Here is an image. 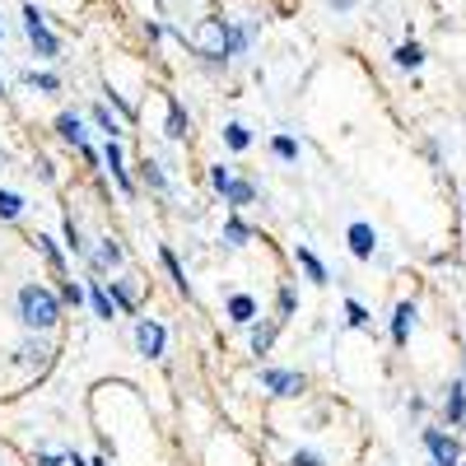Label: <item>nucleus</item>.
<instances>
[{"instance_id":"nucleus-1","label":"nucleus","mask_w":466,"mask_h":466,"mask_svg":"<svg viewBox=\"0 0 466 466\" xmlns=\"http://www.w3.org/2000/svg\"><path fill=\"white\" fill-rule=\"evenodd\" d=\"M19 318H24V327L47 331V327H56V318H61V303H56V294H47L43 285H28V289H19Z\"/></svg>"},{"instance_id":"nucleus-2","label":"nucleus","mask_w":466,"mask_h":466,"mask_svg":"<svg viewBox=\"0 0 466 466\" xmlns=\"http://www.w3.org/2000/svg\"><path fill=\"white\" fill-rule=\"evenodd\" d=\"M24 33H28V43H33V52H37V56H56V52H61V43L47 33L43 10H37V5H24Z\"/></svg>"},{"instance_id":"nucleus-3","label":"nucleus","mask_w":466,"mask_h":466,"mask_svg":"<svg viewBox=\"0 0 466 466\" xmlns=\"http://www.w3.org/2000/svg\"><path fill=\"white\" fill-rule=\"evenodd\" d=\"M210 182L224 191V197H228L233 206H252V197H257V191H252V182H238V177H233L224 164H215V168H210Z\"/></svg>"},{"instance_id":"nucleus-4","label":"nucleus","mask_w":466,"mask_h":466,"mask_svg":"<svg viewBox=\"0 0 466 466\" xmlns=\"http://www.w3.org/2000/svg\"><path fill=\"white\" fill-rule=\"evenodd\" d=\"M424 448H430V457H434V466H457V443L448 439V434H439V430H424Z\"/></svg>"},{"instance_id":"nucleus-5","label":"nucleus","mask_w":466,"mask_h":466,"mask_svg":"<svg viewBox=\"0 0 466 466\" xmlns=\"http://www.w3.org/2000/svg\"><path fill=\"white\" fill-rule=\"evenodd\" d=\"M136 345H140V355H149V360H154V355H164V327L145 318V322L136 327Z\"/></svg>"},{"instance_id":"nucleus-6","label":"nucleus","mask_w":466,"mask_h":466,"mask_svg":"<svg viewBox=\"0 0 466 466\" xmlns=\"http://www.w3.org/2000/svg\"><path fill=\"white\" fill-rule=\"evenodd\" d=\"M261 382H266L276 397H294V392H303V378H299V373H280V369H266Z\"/></svg>"},{"instance_id":"nucleus-7","label":"nucleus","mask_w":466,"mask_h":466,"mask_svg":"<svg viewBox=\"0 0 466 466\" xmlns=\"http://www.w3.org/2000/svg\"><path fill=\"white\" fill-rule=\"evenodd\" d=\"M56 131H61V140H70V145L85 149V122H80L75 112H61V116H56Z\"/></svg>"},{"instance_id":"nucleus-8","label":"nucleus","mask_w":466,"mask_h":466,"mask_svg":"<svg viewBox=\"0 0 466 466\" xmlns=\"http://www.w3.org/2000/svg\"><path fill=\"white\" fill-rule=\"evenodd\" d=\"M350 252H355V257H373V228L369 224H350Z\"/></svg>"},{"instance_id":"nucleus-9","label":"nucleus","mask_w":466,"mask_h":466,"mask_svg":"<svg viewBox=\"0 0 466 466\" xmlns=\"http://www.w3.org/2000/svg\"><path fill=\"white\" fill-rule=\"evenodd\" d=\"M392 61H397L401 70H420V66H424V52H420V43H401V47L392 52Z\"/></svg>"},{"instance_id":"nucleus-10","label":"nucleus","mask_w":466,"mask_h":466,"mask_svg":"<svg viewBox=\"0 0 466 466\" xmlns=\"http://www.w3.org/2000/svg\"><path fill=\"white\" fill-rule=\"evenodd\" d=\"M410 322H415V308H410V303H401V308H397V318H392V340H397V345H406Z\"/></svg>"},{"instance_id":"nucleus-11","label":"nucleus","mask_w":466,"mask_h":466,"mask_svg":"<svg viewBox=\"0 0 466 466\" xmlns=\"http://www.w3.org/2000/svg\"><path fill=\"white\" fill-rule=\"evenodd\" d=\"M107 168H112L116 182H122V191H131V177H127V168H122V145H116V140H107Z\"/></svg>"},{"instance_id":"nucleus-12","label":"nucleus","mask_w":466,"mask_h":466,"mask_svg":"<svg viewBox=\"0 0 466 466\" xmlns=\"http://www.w3.org/2000/svg\"><path fill=\"white\" fill-rule=\"evenodd\" d=\"M24 85H28V89H43V94H56V89H61V80H56V75H47V70H28Z\"/></svg>"},{"instance_id":"nucleus-13","label":"nucleus","mask_w":466,"mask_h":466,"mask_svg":"<svg viewBox=\"0 0 466 466\" xmlns=\"http://www.w3.org/2000/svg\"><path fill=\"white\" fill-rule=\"evenodd\" d=\"M448 420H466V387L461 382L448 387Z\"/></svg>"},{"instance_id":"nucleus-14","label":"nucleus","mask_w":466,"mask_h":466,"mask_svg":"<svg viewBox=\"0 0 466 466\" xmlns=\"http://www.w3.org/2000/svg\"><path fill=\"white\" fill-rule=\"evenodd\" d=\"M228 313H233V322H252L257 308H252V299H248V294H233V299H228Z\"/></svg>"},{"instance_id":"nucleus-15","label":"nucleus","mask_w":466,"mask_h":466,"mask_svg":"<svg viewBox=\"0 0 466 466\" xmlns=\"http://www.w3.org/2000/svg\"><path fill=\"white\" fill-rule=\"evenodd\" d=\"M248 43H252V28L228 24V56H233V52H248Z\"/></svg>"},{"instance_id":"nucleus-16","label":"nucleus","mask_w":466,"mask_h":466,"mask_svg":"<svg viewBox=\"0 0 466 466\" xmlns=\"http://www.w3.org/2000/svg\"><path fill=\"white\" fill-rule=\"evenodd\" d=\"M299 266L308 270V280H318V285L327 280V270H322V261H318L313 252H308V248H299Z\"/></svg>"},{"instance_id":"nucleus-17","label":"nucleus","mask_w":466,"mask_h":466,"mask_svg":"<svg viewBox=\"0 0 466 466\" xmlns=\"http://www.w3.org/2000/svg\"><path fill=\"white\" fill-rule=\"evenodd\" d=\"M224 140H228L233 149H248V140H252V136H248V127H243V122H228V127H224Z\"/></svg>"},{"instance_id":"nucleus-18","label":"nucleus","mask_w":466,"mask_h":466,"mask_svg":"<svg viewBox=\"0 0 466 466\" xmlns=\"http://www.w3.org/2000/svg\"><path fill=\"white\" fill-rule=\"evenodd\" d=\"M168 136H173V140H182V136H187V112H182L177 103L168 107Z\"/></svg>"},{"instance_id":"nucleus-19","label":"nucleus","mask_w":466,"mask_h":466,"mask_svg":"<svg viewBox=\"0 0 466 466\" xmlns=\"http://www.w3.org/2000/svg\"><path fill=\"white\" fill-rule=\"evenodd\" d=\"M270 340H276V327H270V322L252 331V350H257V355H266V350H270Z\"/></svg>"},{"instance_id":"nucleus-20","label":"nucleus","mask_w":466,"mask_h":466,"mask_svg":"<svg viewBox=\"0 0 466 466\" xmlns=\"http://www.w3.org/2000/svg\"><path fill=\"white\" fill-rule=\"evenodd\" d=\"M24 210V201L15 197V191H0V219H15Z\"/></svg>"},{"instance_id":"nucleus-21","label":"nucleus","mask_w":466,"mask_h":466,"mask_svg":"<svg viewBox=\"0 0 466 466\" xmlns=\"http://www.w3.org/2000/svg\"><path fill=\"white\" fill-rule=\"evenodd\" d=\"M94 122H98V127H103V131H107L112 140H116V136H122V127H116V116H112L107 107H94Z\"/></svg>"},{"instance_id":"nucleus-22","label":"nucleus","mask_w":466,"mask_h":466,"mask_svg":"<svg viewBox=\"0 0 466 466\" xmlns=\"http://www.w3.org/2000/svg\"><path fill=\"white\" fill-rule=\"evenodd\" d=\"M140 168H145V182H149V187H154V191H168V177H164V173H159V164H149V159H145V164H140Z\"/></svg>"},{"instance_id":"nucleus-23","label":"nucleus","mask_w":466,"mask_h":466,"mask_svg":"<svg viewBox=\"0 0 466 466\" xmlns=\"http://www.w3.org/2000/svg\"><path fill=\"white\" fill-rule=\"evenodd\" d=\"M94 308H98V318H112V313H116V303L107 299V289H103V285H94Z\"/></svg>"},{"instance_id":"nucleus-24","label":"nucleus","mask_w":466,"mask_h":466,"mask_svg":"<svg viewBox=\"0 0 466 466\" xmlns=\"http://www.w3.org/2000/svg\"><path fill=\"white\" fill-rule=\"evenodd\" d=\"M224 238H228L233 248H238V243H248V224H238V219H228V224H224Z\"/></svg>"},{"instance_id":"nucleus-25","label":"nucleus","mask_w":466,"mask_h":466,"mask_svg":"<svg viewBox=\"0 0 466 466\" xmlns=\"http://www.w3.org/2000/svg\"><path fill=\"white\" fill-rule=\"evenodd\" d=\"M270 149H276V159H299V145L289 136H276V145H270Z\"/></svg>"},{"instance_id":"nucleus-26","label":"nucleus","mask_w":466,"mask_h":466,"mask_svg":"<svg viewBox=\"0 0 466 466\" xmlns=\"http://www.w3.org/2000/svg\"><path fill=\"white\" fill-rule=\"evenodd\" d=\"M345 318H350V327H369V313H364V308H360L355 299L345 303Z\"/></svg>"},{"instance_id":"nucleus-27","label":"nucleus","mask_w":466,"mask_h":466,"mask_svg":"<svg viewBox=\"0 0 466 466\" xmlns=\"http://www.w3.org/2000/svg\"><path fill=\"white\" fill-rule=\"evenodd\" d=\"M61 299H66V303H75V308H80V303H85V289L75 285V280H66V285H61Z\"/></svg>"},{"instance_id":"nucleus-28","label":"nucleus","mask_w":466,"mask_h":466,"mask_svg":"<svg viewBox=\"0 0 466 466\" xmlns=\"http://www.w3.org/2000/svg\"><path fill=\"white\" fill-rule=\"evenodd\" d=\"M37 248H43V257L52 261V270H61V252L52 248V238H43V233H37Z\"/></svg>"},{"instance_id":"nucleus-29","label":"nucleus","mask_w":466,"mask_h":466,"mask_svg":"<svg viewBox=\"0 0 466 466\" xmlns=\"http://www.w3.org/2000/svg\"><path fill=\"white\" fill-rule=\"evenodd\" d=\"M116 261H122V248H116V243H103V252H98V266H116Z\"/></svg>"},{"instance_id":"nucleus-30","label":"nucleus","mask_w":466,"mask_h":466,"mask_svg":"<svg viewBox=\"0 0 466 466\" xmlns=\"http://www.w3.org/2000/svg\"><path fill=\"white\" fill-rule=\"evenodd\" d=\"M112 303H122V308H131V303H136V294H131L127 285H112Z\"/></svg>"},{"instance_id":"nucleus-31","label":"nucleus","mask_w":466,"mask_h":466,"mask_svg":"<svg viewBox=\"0 0 466 466\" xmlns=\"http://www.w3.org/2000/svg\"><path fill=\"white\" fill-rule=\"evenodd\" d=\"M43 355H47V345H24L19 350V360H43Z\"/></svg>"},{"instance_id":"nucleus-32","label":"nucleus","mask_w":466,"mask_h":466,"mask_svg":"<svg viewBox=\"0 0 466 466\" xmlns=\"http://www.w3.org/2000/svg\"><path fill=\"white\" fill-rule=\"evenodd\" d=\"M294 466H322V457H313V452H294Z\"/></svg>"},{"instance_id":"nucleus-33","label":"nucleus","mask_w":466,"mask_h":466,"mask_svg":"<svg viewBox=\"0 0 466 466\" xmlns=\"http://www.w3.org/2000/svg\"><path fill=\"white\" fill-rule=\"evenodd\" d=\"M280 313H285V318L294 313V294H289V289H280Z\"/></svg>"},{"instance_id":"nucleus-34","label":"nucleus","mask_w":466,"mask_h":466,"mask_svg":"<svg viewBox=\"0 0 466 466\" xmlns=\"http://www.w3.org/2000/svg\"><path fill=\"white\" fill-rule=\"evenodd\" d=\"M350 5H355V0H331V10H350Z\"/></svg>"},{"instance_id":"nucleus-35","label":"nucleus","mask_w":466,"mask_h":466,"mask_svg":"<svg viewBox=\"0 0 466 466\" xmlns=\"http://www.w3.org/2000/svg\"><path fill=\"white\" fill-rule=\"evenodd\" d=\"M37 466H61V457H43V461H37Z\"/></svg>"},{"instance_id":"nucleus-36","label":"nucleus","mask_w":466,"mask_h":466,"mask_svg":"<svg viewBox=\"0 0 466 466\" xmlns=\"http://www.w3.org/2000/svg\"><path fill=\"white\" fill-rule=\"evenodd\" d=\"M0 94H5V89H0Z\"/></svg>"}]
</instances>
